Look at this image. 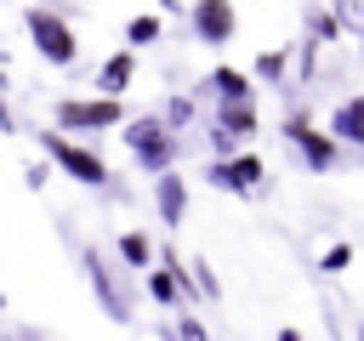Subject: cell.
I'll return each instance as SVG.
<instances>
[{"label": "cell", "mask_w": 364, "mask_h": 341, "mask_svg": "<svg viewBox=\"0 0 364 341\" xmlns=\"http://www.w3.org/2000/svg\"><path fill=\"white\" fill-rule=\"evenodd\" d=\"M188 114H193V108H188V97H176V102H171V125H188Z\"/></svg>", "instance_id": "cell-20"}, {"label": "cell", "mask_w": 364, "mask_h": 341, "mask_svg": "<svg viewBox=\"0 0 364 341\" xmlns=\"http://www.w3.org/2000/svg\"><path fill=\"white\" fill-rule=\"evenodd\" d=\"M40 148H46V159H51L68 182L108 188V159H102V153H91V148H80V142H68V131H63V125H57V131H40Z\"/></svg>", "instance_id": "cell-1"}, {"label": "cell", "mask_w": 364, "mask_h": 341, "mask_svg": "<svg viewBox=\"0 0 364 341\" xmlns=\"http://www.w3.org/2000/svg\"><path fill=\"white\" fill-rule=\"evenodd\" d=\"M131 74H136V45H125V51L102 57V68H97V91H108V97H125Z\"/></svg>", "instance_id": "cell-10"}, {"label": "cell", "mask_w": 364, "mask_h": 341, "mask_svg": "<svg viewBox=\"0 0 364 341\" xmlns=\"http://www.w3.org/2000/svg\"><path fill=\"white\" fill-rule=\"evenodd\" d=\"M148 296L159 301V307H188L193 301V290L182 284V273H176V261L159 250V267H148Z\"/></svg>", "instance_id": "cell-8"}, {"label": "cell", "mask_w": 364, "mask_h": 341, "mask_svg": "<svg viewBox=\"0 0 364 341\" xmlns=\"http://www.w3.org/2000/svg\"><path fill=\"white\" fill-rule=\"evenodd\" d=\"M216 119L233 131V136H256V97H222V108H216Z\"/></svg>", "instance_id": "cell-11"}, {"label": "cell", "mask_w": 364, "mask_h": 341, "mask_svg": "<svg viewBox=\"0 0 364 341\" xmlns=\"http://www.w3.org/2000/svg\"><path fill=\"white\" fill-rule=\"evenodd\" d=\"M336 6V17H347V28H358L364 23V11H358V0H330Z\"/></svg>", "instance_id": "cell-19"}, {"label": "cell", "mask_w": 364, "mask_h": 341, "mask_svg": "<svg viewBox=\"0 0 364 341\" xmlns=\"http://www.w3.org/2000/svg\"><path fill=\"white\" fill-rule=\"evenodd\" d=\"M171 131H176L171 119H131L125 125V142H131V153L148 170H165V165H176V136Z\"/></svg>", "instance_id": "cell-4"}, {"label": "cell", "mask_w": 364, "mask_h": 341, "mask_svg": "<svg viewBox=\"0 0 364 341\" xmlns=\"http://www.w3.org/2000/svg\"><path fill=\"white\" fill-rule=\"evenodd\" d=\"M119 261L148 273V267H154V239H148V233H119Z\"/></svg>", "instance_id": "cell-14"}, {"label": "cell", "mask_w": 364, "mask_h": 341, "mask_svg": "<svg viewBox=\"0 0 364 341\" xmlns=\"http://www.w3.org/2000/svg\"><path fill=\"white\" fill-rule=\"evenodd\" d=\"M154 193H159V216H165V227H176L182 216H188V188H182V176L165 165V170H154Z\"/></svg>", "instance_id": "cell-9"}, {"label": "cell", "mask_w": 364, "mask_h": 341, "mask_svg": "<svg viewBox=\"0 0 364 341\" xmlns=\"http://www.w3.org/2000/svg\"><path fill=\"white\" fill-rule=\"evenodd\" d=\"M233 28H239L233 0H193V34H199L205 45H228Z\"/></svg>", "instance_id": "cell-7"}, {"label": "cell", "mask_w": 364, "mask_h": 341, "mask_svg": "<svg viewBox=\"0 0 364 341\" xmlns=\"http://www.w3.org/2000/svg\"><path fill=\"white\" fill-rule=\"evenodd\" d=\"M210 182H216V188H228V193H239V199H250V193L267 182V165H262V153L233 148V153H222V159L210 165Z\"/></svg>", "instance_id": "cell-6"}, {"label": "cell", "mask_w": 364, "mask_h": 341, "mask_svg": "<svg viewBox=\"0 0 364 341\" xmlns=\"http://www.w3.org/2000/svg\"><path fill=\"white\" fill-rule=\"evenodd\" d=\"M330 131H336L341 142H364V97H347V102L336 108V119H330Z\"/></svg>", "instance_id": "cell-12"}, {"label": "cell", "mask_w": 364, "mask_h": 341, "mask_svg": "<svg viewBox=\"0 0 364 341\" xmlns=\"http://www.w3.org/2000/svg\"><path fill=\"white\" fill-rule=\"evenodd\" d=\"M23 28H28L34 51H40L51 68H74V57H80V34L68 28V17H57V11H46V6H34V11H23Z\"/></svg>", "instance_id": "cell-2"}, {"label": "cell", "mask_w": 364, "mask_h": 341, "mask_svg": "<svg viewBox=\"0 0 364 341\" xmlns=\"http://www.w3.org/2000/svg\"><path fill=\"white\" fill-rule=\"evenodd\" d=\"M284 142H290V148H301L307 170H330V165L341 159V136H336V131L307 125V114H290V119H284Z\"/></svg>", "instance_id": "cell-5"}, {"label": "cell", "mask_w": 364, "mask_h": 341, "mask_svg": "<svg viewBox=\"0 0 364 341\" xmlns=\"http://www.w3.org/2000/svg\"><path fill=\"white\" fill-rule=\"evenodd\" d=\"M210 85H216V97H250V74L233 68V63H216L210 68Z\"/></svg>", "instance_id": "cell-13"}, {"label": "cell", "mask_w": 364, "mask_h": 341, "mask_svg": "<svg viewBox=\"0 0 364 341\" xmlns=\"http://www.w3.org/2000/svg\"><path fill=\"white\" fill-rule=\"evenodd\" d=\"M318 267H324V273H347V267H353V244H347V239L330 244V250L318 256Z\"/></svg>", "instance_id": "cell-18"}, {"label": "cell", "mask_w": 364, "mask_h": 341, "mask_svg": "<svg viewBox=\"0 0 364 341\" xmlns=\"http://www.w3.org/2000/svg\"><path fill=\"white\" fill-rule=\"evenodd\" d=\"M85 273H91V284H97V301H102L114 318H125V307H119V290L108 284V273H102V261H97V256H85Z\"/></svg>", "instance_id": "cell-16"}, {"label": "cell", "mask_w": 364, "mask_h": 341, "mask_svg": "<svg viewBox=\"0 0 364 341\" xmlns=\"http://www.w3.org/2000/svg\"><path fill=\"white\" fill-rule=\"evenodd\" d=\"M159 34H165V23H159L154 11H142V17H131V23H125V45H136V51H142V45H154Z\"/></svg>", "instance_id": "cell-15"}, {"label": "cell", "mask_w": 364, "mask_h": 341, "mask_svg": "<svg viewBox=\"0 0 364 341\" xmlns=\"http://www.w3.org/2000/svg\"><path fill=\"white\" fill-rule=\"evenodd\" d=\"M284 68H290V51H262L256 57V80H284Z\"/></svg>", "instance_id": "cell-17"}, {"label": "cell", "mask_w": 364, "mask_h": 341, "mask_svg": "<svg viewBox=\"0 0 364 341\" xmlns=\"http://www.w3.org/2000/svg\"><path fill=\"white\" fill-rule=\"evenodd\" d=\"M0 91H6V74H0Z\"/></svg>", "instance_id": "cell-21"}, {"label": "cell", "mask_w": 364, "mask_h": 341, "mask_svg": "<svg viewBox=\"0 0 364 341\" xmlns=\"http://www.w3.org/2000/svg\"><path fill=\"white\" fill-rule=\"evenodd\" d=\"M125 119V102L97 91V97H63L57 102V125L63 131H114Z\"/></svg>", "instance_id": "cell-3"}]
</instances>
